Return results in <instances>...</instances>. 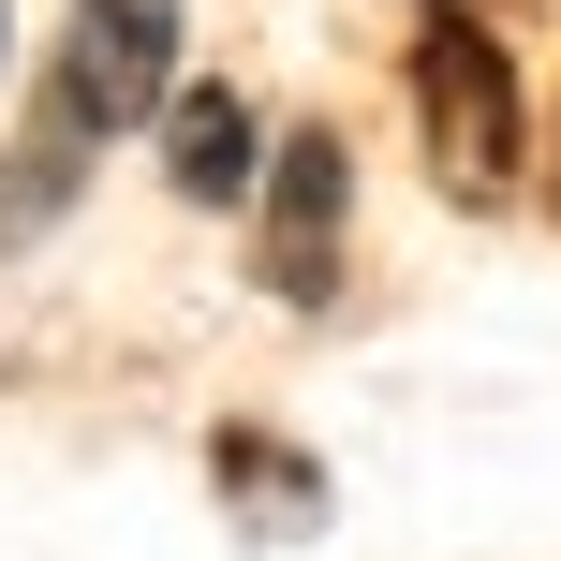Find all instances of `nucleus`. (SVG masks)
I'll list each match as a JSON object with an SVG mask.
<instances>
[{
  "mask_svg": "<svg viewBox=\"0 0 561 561\" xmlns=\"http://www.w3.org/2000/svg\"><path fill=\"white\" fill-rule=\"evenodd\" d=\"M0 75H15V0H0Z\"/></svg>",
  "mask_w": 561,
  "mask_h": 561,
  "instance_id": "obj_6",
  "label": "nucleus"
},
{
  "mask_svg": "<svg viewBox=\"0 0 561 561\" xmlns=\"http://www.w3.org/2000/svg\"><path fill=\"white\" fill-rule=\"evenodd\" d=\"M547 193H561V163H547Z\"/></svg>",
  "mask_w": 561,
  "mask_h": 561,
  "instance_id": "obj_7",
  "label": "nucleus"
},
{
  "mask_svg": "<svg viewBox=\"0 0 561 561\" xmlns=\"http://www.w3.org/2000/svg\"><path fill=\"white\" fill-rule=\"evenodd\" d=\"M266 148H280V134L237 104V89H178V104H163V178H178L193 207H252V193H266Z\"/></svg>",
  "mask_w": 561,
  "mask_h": 561,
  "instance_id": "obj_4",
  "label": "nucleus"
},
{
  "mask_svg": "<svg viewBox=\"0 0 561 561\" xmlns=\"http://www.w3.org/2000/svg\"><path fill=\"white\" fill-rule=\"evenodd\" d=\"M266 222H252V266L280 310H325L340 296V222H355V148H340V118H310V134L266 148Z\"/></svg>",
  "mask_w": 561,
  "mask_h": 561,
  "instance_id": "obj_2",
  "label": "nucleus"
},
{
  "mask_svg": "<svg viewBox=\"0 0 561 561\" xmlns=\"http://www.w3.org/2000/svg\"><path fill=\"white\" fill-rule=\"evenodd\" d=\"M414 134H428V178L458 207H517L533 193V104H517L503 30H473V15L414 30Z\"/></svg>",
  "mask_w": 561,
  "mask_h": 561,
  "instance_id": "obj_1",
  "label": "nucleus"
},
{
  "mask_svg": "<svg viewBox=\"0 0 561 561\" xmlns=\"http://www.w3.org/2000/svg\"><path fill=\"white\" fill-rule=\"evenodd\" d=\"M207 488H222V503L252 517V533H280V547H296L310 517H325V473H310V458L280 444V428H207Z\"/></svg>",
  "mask_w": 561,
  "mask_h": 561,
  "instance_id": "obj_5",
  "label": "nucleus"
},
{
  "mask_svg": "<svg viewBox=\"0 0 561 561\" xmlns=\"http://www.w3.org/2000/svg\"><path fill=\"white\" fill-rule=\"evenodd\" d=\"M104 163V118L75 104V75H45V104H30V134H15V163H0V252L15 237H45L59 207H75V178Z\"/></svg>",
  "mask_w": 561,
  "mask_h": 561,
  "instance_id": "obj_3",
  "label": "nucleus"
}]
</instances>
